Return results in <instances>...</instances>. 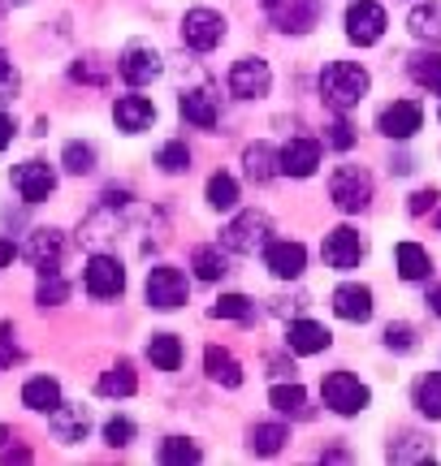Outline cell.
I'll return each instance as SVG.
<instances>
[{"label": "cell", "instance_id": "obj_45", "mask_svg": "<svg viewBox=\"0 0 441 466\" xmlns=\"http://www.w3.org/2000/svg\"><path fill=\"white\" fill-rule=\"evenodd\" d=\"M17 91V69H14V61L0 52V100H9Z\"/></svg>", "mask_w": 441, "mask_h": 466}, {"label": "cell", "instance_id": "obj_16", "mask_svg": "<svg viewBox=\"0 0 441 466\" xmlns=\"http://www.w3.org/2000/svg\"><path fill=\"white\" fill-rule=\"evenodd\" d=\"M277 156H282V173L286 177H312L321 168V143L316 138H290Z\"/></svg>", "mask_w": 441, "mask_h": 466}, {"label": "cell", "instance_id": "obj_23", "mask_svg": "<svg viewBox=\"0 0 441 466\" xmlns=\"http://www.w3.org/2000/svg\"><path fill=\"white\" fill-rule=\"evenodd\" d=\"M178 108H182V116H187L195 130H212V126H217V116H220L217 96H212V91H187V96L178 100Z\"/></svg>", "mask_w": 441, "mask_h": 466}, {"label": "cell", "instance_id": "obj_1", "mask_svg": "<svg viewBox=\"0 0 441 466\" xmlns=\"http://www.w3.org/2000/svg\"><path fill=\"white\" fill-rule=\"evenodd\" d=\"M368 86H373V78H368V69L364 66L333 61V66L321 69V96H324V104H329V108H338V113L355 108V104L368 96Z\"/></svg>", "mask_w": 441, "mask_h": 466}, {"label": "cell", "instance_id": "obj_2", "mask_svg": "<svg viewBox=\"0 0 441 466\" xmlns=\"http://www.w3.org/2000/svg\"><path fill=\"white\" fill-rule=\"evenodd\" d=\"M321 398L333 415H359V410H368L373 393H368V384L359 380V376H351V371H329L321 384Z\"/></svg>", "mask_w": 441, "mask_h": 466}, {"label": "cell", "instance_id": "obj_43", "mask_svg": "<svg viewBox=\"0 0 441 466\" xmlns=\"http://www.w3.org/2000/svg\"><path fill=\"white\" fill-rule=\"evenodd\" d=\"M390 458L394 462H411V458H428V441L420 436H403V445H390Z\"/></svg>", "mask_w": 441, "mask_h": 466}, {"label": "cell", "instance_id": "obj_12", "mask_svg": "<svg viewBox=\"0 0 441 466\" xmlns=\"http://www.w3.org/2000/svg\"><path fill=\"white\" fill-rule=\"evenodd\" d=\"M324 264L333 272H351V268L364 264V238H359L351 225H338V229L324 238Z\"/></svg>", "mask_w": 441, "mask_h": 466}, {"label": "cell", "instance_id": "obj_46", "mask_svg": "<svg viewBox=\"0 0 441 466\" xmlns=\"http://www.w3.org/2000/svg\"><path fill=\"white\" fill-rule=\"evenodd\" d=\"M437 199H441V190H415V195H411V217H425Z\"/></svg>", "mask_w": 441, "mask_h": 466}, {"label": "cell", "instance_id": "obj_25", "mask_svg": "<svg viewBox=\"0 0 441 466\" xmlns=\"http://www.w3.org/2000/svg\"><path fill=\"white\" fill-rule=\"evenodd\" d=\"M22 406L26 410H39V415H52L61 406V384L52 376H35V380L22 384Z\"/></svg>", "mask_w": 441, "mask_h": 466}, {"label": "cell", "instance_id": "obj_20", "mask_svg": "<svg viewBox=\"0 0 441 466\" xmlns=\"http://www.w3.org/2000/svg\"><path fill=\"white\" fill-rule=\"evenodd\" d=\"M329 329L324 324H316V319H294L286 329V346L294 350V354H321V350H329Z\"/></svg>", "mask_w": 441, "mask_h": 466}, {"label": "cell", "instance_id": "obj_8", "mask_svg": "<svg viewBox=\"0 0 441 466\" xmlns=\"http://www.w3.org/2000/svg\"><path fill=\"white\" fill-rule=\"evenodd\" d=\"M385 9L376 5V0H355L351 9H346V39L359 44V48H373L376 39L385 35Z\"/></svg>", "mask_w": 441, "mask_h": 466}, {"label": "cell", "instance_id": "obj_17", "mask_svg": "<svg viewBox=\"0 0 441 466\" xmlns=\"http://www.w3.org/2000/svg\"><path fill=\"white\" fill-rule=\"evenodd\" d=\"M373 289L368 285H338L333 289V316L346 319V324H364L373 319Z\"/></svg>", "mask_w": 441, "mask_h": 466}, {"label": "cell", "instance_id": "obj_24", "mask_svg": "<svg viewBox=\"0 0 441 466\" xmlns=\"http://www.w3.org/2000/svg\"><path fill=\"white\" fill-rule=\"evenodd\" d=\"M394 264H398L403 281H428V272H433V259H428V250L420 242H398L394 247Z\"/></svg>", "mask_w": 441, "mask_h": 466}, {"label": "cell", "instance_id": "obj_34", "mask_svg": "<svg viewBox=\"0 0 441 466\" xmlns=\"http://www.w3.org/2000/svg\"><path fill=\"white\" fill-rule=\"evenodd\" d=\"M415 410L425 419H441V371H428L425 380L415 384Z\"/></svg>", "mask_w": 441, "mask_h": 466}, {"label": "cell", "instance_id": "obj_44", "mask_svg": "<svg viewBox=\"0 0 441 466\" xmlns=\"http://www.w3.org/2000/svg\"><path fill=\"white\" fill-rule=\"evenodd\" d=\"M351 143H355V130H351V121H333V126H329V147H338V151H346L351 147Z\"/></svg>", "mask_w": 441, "mask_h": 466}, {"label": "cell", "instance_id": "obj_18", "mask_svg": "<svg viewBox=\"0 0 441 466\" xmlns=\"http://www.w3.org/2000/svg\"><path fill=\"white\" fill-rule=\"evenodd\" d=\"M113 121H118L121 134H143V130H152L156 104L148 100V96H121V100L113 104Z\"/></svg>", "mask_w": 441, "mask_h": 466}, {"label": "cell", "instance_id": "obj_13", "mask_svg": "<svg viewBox=\"0 0 441 466\" xmlns=\"http://www.w3.org/2000/svg\"><path fill=\"white\" fill-rule=\"evenodd\" d=\"M14 186L26 203H44L56 190V168L48 160H26V165L14 168Z\"/></svg>", "mask_w": 441, "mask_h": 466}, {"label": "cell", "instance_id": "obj_39", "mask_svg": "<svg viewBox=\"0 0 441 466\" xmlns=\"http://www.w3.org/2000/svg\"><path fill=\"white\" fill-rule=\"evenodd\" d=\"M190 264L200 272V281H220V277H225V255H220V247H200Z\"/></svg>", "mask_w": 441, "mask_h": 466}, {"label": "cell", "instance_id": "obj_14", "mask_svg": "<svg viewBox=\"0 0 441 466\" xmlns=\"http://www.w3.org/2000/svg\"><path fill=\"white\" fill-rule=\"evenodd\" d=\"M420 126H425V108L415 100H394L390 108H381V116H376V130L385 138H411Z\"/></svg>", "mask_w": 441, "mask_h": 466}, {"label": "cell", "instance_id": "obj_27", "mask_svg": "<svg viewBox=\"0 0 441 466\" xmlns=\"http://www.w3.org/2000/svg\"><path fill=\"white\" fill-rule=\"evenodd\" d=\"M269 406L277 410V415H290V419H307L312 415V406H307V393L303 384H272L269 389Z\"/></svg>", "mask_w": 441, "mask_h": 466}, {"label": "cell", "instance_id": "obj_37", "mask_svg": "<svg viewBox=\"0 0 441 466\" xmlns=\"http://www.w3.org/2000/svg\"><path fill=\"white\" fill-rule=\"evenodd\" d=\"M156 165H160V173L178 177V173H187V168H190V147L182 143V138H169L165 147L156 151Z\"/></svg>", "mask_w": 441, "mask_h": 466}, {"label": "cell", "instance_id": "obj_6", "mask_svg": "<svg viewBox=\"0 0 441 466\" xmlns=\"http://www.w3.org/2000/svg\"><path fill=\"white\" fill-rule=\"evenodd\" d=\"M264 14L286 35H307L321 22V0H264Z\"/></svg>", "mask_w": 441, "mask_h": 466}, {"label": "cell", "instance_id": "obj_10", "mask_svg": "<svg viewBox=\"0 0 441 466\" xmlns=\"http://www.w3.org/2000/svg\"><path fill=\"white\" fill-rule=\"evenodd\" d=\"M225 39V17L217 9H190L182 17V44L195 52H212Z\"/></svg>", "mask_w": 441, "mask_h": 466}, {"label": "cell", "instance_id": "obj_26", "mask_svg": "<svg viewBox=\"0 0 441 466\" xmlns=\"http://www.w3.org/2000/svg\"><path fill=\"white\" fill-rule=\"evenodd\" d=\"M242 165H247V177H251V182H272V177L282 173V156H277L269 143H251V147L242 151Z\"/></svg>", "mask_w": 441, "mask_h": 466}, {"label": "cell", "instance_id": "obj_40", "mask_svg": "<svg viewBox=\"0 0 441 466\" xmlns=\"http://www.w3.org/2000/svg\"><path fill=\"white\" fill-rule=\"evenodd\" d=\"M212 316L217 319H247L255 316V307H251V299H242V294H220L217 299V307H212Z\"/></svg>", "mask_w": 441, "mask_h": 466}, {"label": "cell", "instance_id": "obj_19", "mask_svg": "<svg viewBox=\"0 0 441 466\" xmlns=\"http://www.w3.org/2000/svg\"><path fill=\"white\" fill-rule=\"evenodd\" d=\"M22 255H26L35 268H56L61 255H66V238H61V229H35L31 238H26Z\"/></svg>", "mask_w": 441, "mask_h": 466}, {"label": "cell", "instance_id": "obj_30", "mask_svg": "<svg viewBox=\"0 0 441 466\" xmlns=\"http://www.w3.org/2000/svg\"><path fill=\"white\" fill-rule=\"evenodd\" d=\"M286 428L282 423H255L251 432H247V450L255 453V458H272V453L286 450Z\"/></svg>", "mask_w": 441, "mask_h": 466}, {"label": "cell", "instance_id": "obj_36", "mask_svg": "<svg viewBox=\"0 0 441 466\" xmlns=\"http://www.w3.org/2000/svg\"><path fill=\"white\" fill-rule=\"evenodd\" d=\"M208 208H217V212H230V208H234L238 203V182L234 177H230V173H212V177H208Z\"/></svg>", "mask_w": 441, "mask_h": 466}, {"label": "cell", "instance_id": "obj_41", "mask_svg": "<svg viewBox=\"0 0 441 466\" xmlns=\"http://www.w3.org/2000/svg\"><path fill=\"white\" fill-rule=\"evenodd\" d=\"M415 346H420V337H415L411 324H390V329H385V350H394V354H411Z\"/></svg>", "mask_w": 441, "mask_h": 466}, {"label": "cell", "instance_id": "obj_22", "mask_svg": "<svg viewBox=\"0 0 441 466\" xmlns=\"http://www.w3.org/2000/svg\"><path fill=\"white\" fill-rule=\"evenodd\" d=\"M48 423H52V432H56V441H66V445H78L87 436V428H91V419H87L83 406H66V401L48 415Z\"/></svg>", "mask_w": 441, "mask_h": 466}, {"label": "cell", "instance_id": "obj_32", "mask_svg": "<svg viewBox=\"0 0 441 466\" xmlns=\"http://www.w3.org/2000/svg\"><path fill=\"white\" fill-rule=\"evenodd\" d=\"M148 359H152V367H160V371H178V367H182V341L173 333H156L152 341H148Z\"/></svg>", "mask_w": 441, "mask_h": 466}, {"label": "cell", "instance_id": "obj_35", "mask_svg": "<svg viewBox=\"0 0 441 466\" xmlns=\"http://www.w3.org/2000/svg\"><path fill=\"white\" fill-rule=\"evenodd\" d=\"M61 165H66V173H74V177H87V173H96V147L91 143H66V151H61Z\"/></svg>", "mask_w": 441, "mask_h": 466}, {"label": "cell", "instance_id": "obj_5", "mask_svg": "<svg viewBox=\"0 0 441 466\" xmlns=\"http://www.w3.org/2000/svg\"><path fill=\"white\" fill-rule=\"evenodd\" d=\"M83 281H87V294H91V299H100V302L121 299V289H126V268H121L118 255H91Z\"/></svg>", "mask_w": 441, "mask_h": 466}, {"label": "cell", "instance_id": "obj_49", "mask_svg": "<svg viewBox=\"0 0 441 466\" xmlns=\"http://www.w3.org/2000/svg\"><path fill=\"white\" fill-rule=\"evenodd\" d=\"M428 307H433V316H441V285L437 289H428Z\"/></svg>", "mask_w": 441, "mask_h": 466}, {"label": "cell", "instance_id": "obj_11", "mask_svg": "<svg viewBox=\"0 0 441 466\" xmlns=\"http://www.w3.org/2000/svg\"><path fill=\"white\" fill-rule=\"evenodd\" d=\"M118 69H121V78H126L130 86H148V83L160 78L165 61H160V52H156L152 44H130V48L121 52Z\"/></svg>", "mask_w": 441, "mask_h": 466}, {"label": "cell", "instance_id": "obj_9", "mask_svg": "<svg viewBox=\"0 0 441 466\" xmlns=\"http://www.w3.org/2000/svg\"><path fill=\"white\" fill-rule=\"evenodd\" d=\"M269 86H272L269 61H260V56H242V61H234V69H230V91H234L238 100H264Z\"/></svg>", "mask_w": 441, "mask_h": 466}, {"label": "cell", "instance_id": "obj_33", "mask_svg": "<svg viewBox=\"0 0 441 466\" xmlns=\"http://www.w3.org/2000/svg\"><path fill=\"white\" fill-rule=\"evenodd\" d=\"M35 299H39V307H61V302L69 299L66 277H61L56 268H39V285H35Z\"/></svg>", "mask_w": 441, "mask_h": 466}, {"label": "cell", "instance_id": "obj_42", "mask_svg": "<svg viewBox=\"0 0 441 466\" xmlns=\"http://www.w3.org/2000/svg\"><path fill=\"white\" fill-rule=\"evenodd\" d=\"M104 441H108L113 450H126V445L135 441V423H130L126 415H113L108 423H104Z\"/></svg>", "mask_w": 441, "mask_h": 466}, {"label": "cell", "instance_id": "obj_3", "mask_svg": "<svg viewBox=\"0 0 441 466\" xmlns=\"http://www.w3.org/2000/svg\"><path fill=\"white\" fill-rule=\"evenodd\" d=\"M329 199L338 203L342 212H364L373 203V177L368 168L359 165H342L333 177H329Z\"/></svg>", "mask_w": 441, "mask_h": 466}, {"label": "cell", "instance_id": "obj_48", "mask_svg": "<svg viewBox=\"0 0 441 466\" xmlns=\"http://www.w3.org/2000/svg\"><path fill=\"white\" fill-rule=\"evenodd\" d=\"M14 255H17V247H14V242H5V238H0V272H5V268L14 264Z\"/></svg>", "mask_w": 441, "mask_h": 466}, {"label": "cell", "instance_id": "obj_50", "mask_svg": "<svg viewBox=\"0 0 441 466\" xmlns=\"http://www.w3.org/2000/svg\"><path fill=\"white\" fill-rule=\"evenodd\" d=\"M9 5H26V0H9Z\"/></svg>", "mask_w": 441, "mask_h": 466}, {"label": "cell", "instance_id": "obj_15", "mask_svg": "<svg viewBox=\"0 0 441 466\" xmlns=\"http://www.w3.org/2000/svg\"><path fill=\"white\" fill-rule=\"evenodd\" d=\"M264 264L277 281H294V277H303L307 268V250L303 242H269L264 247Z\"/></svg>", "mask_w": 441, "mask_h": 466}, {"label": "cell", "instance_id": "obj_4", "mask_svg": "<svg viewBox=\"0 0 441 466\" xmlns=\"http://www.w3.org/2000/svg\"><path fill=\"white\" fill-rule=\"evenodd\" d=\"M269 233H272V225L264 212H242V217H234L225 225L220 242H225V250H234V255H255L260 247H269Z\"/></svg>", "mask_w": 441, "mask_h": 466}, {"label": "cell", "instance_id": "obj_29", "mask_svg": "<svg viewBox=\"0 0 441 466\" xmlns=\"http://www.w3.org/2000/svg\"><path fill=\"white\" fill-rule=\"evenodd\" d=\"M407 74L415 78V83L425 86V91H433V96H441V52L428 44V52H415L407 61Z\"/></svg>", "mask_w": 441, "mask_h": 466}, {"label": "cell", "instance_id": "obj_21", "mask_svg": "<svg viewBox=\"0 0 441 466\" xmlns=\"http://www.w3.org/2000/svg\"><path fill=\"white\" fill-rule=\"evenodd\" d=\"M204 371L212 384H225V389H238L242 384V363L225 346H208L204 350Z\"/></svg>", "mask_w": 441, "mask_h": 466}, {"label": "cell", "instance_id": "obj_31", "mask_svg": "<svg viewBox=\"0 0 441 466\" xmlns=\"http://www.w3.org/2000/svg\"><path fill=\"white\" fill-rule=\"evenodd\" d=\"M135 389H138V376H135V367L126 363V359H121V363H113L100 376V393H104V398H130Z\"/></svg>", "mask_w": 441, "mask_h": 466}, {"label": "cell", "instance_id": "obj_47", "mask_svg": "<svg viewBox=\"0 0 441 466\" xmlns=\"http://www.w3.org/2000/svg\"><path fill=\"white\" fill-rule=\"evenodd\" d=\"M9 143H14V116L0 113V151L9 147Z\"/></svg>", "mask_w": 441, "mask_h": 466}, {"label": "cell", "instance_id": "obj_7", "mask_svg": "<svg viewBox=\"0 0 441 466\" xmlns=\"http://www.w3.org/2000/svg\"><path fill=\"white\" fill-rule=\"evenodd\" d=\"M148 302H152L156 311H178L182 302H187V294H190V285H187V277L178 272V268H169V264H160V268H152L148 272Z\"/></svg>", "mask_w": 441, "mask_h": 466}, {"label": "cell", "instance_id": "obj_38", "mask_svg": "<svg viewBox=\"0 0 441 466\" xmlns=\"http://www.w3.org/2000/svg\"><path fill=\"white\" fill-rule=\"evenodd\" d=\"M200 458H204L200 445L187 441V436H169V441L160 445V462L165 466H190V462H200Z\"/></svg>", "mask_w": 441, "mask_h": 466}, {"label": "cell", "instance_id": "obj_28", "mask_svg": "<svg viewBox=\"0 0 441 466\" xmlns=\"http://www.w3.org/2000/svg\"><path fill=\"white\" fill-rule=\"evenodd\" d=\"M407 31L425 44H441V0H428V5H415L407 17Z\"/></svg>", "mask_w": 441, "mask_h": 466}]
</instances>
